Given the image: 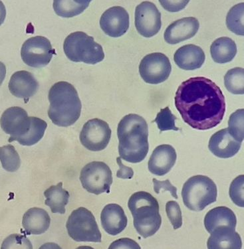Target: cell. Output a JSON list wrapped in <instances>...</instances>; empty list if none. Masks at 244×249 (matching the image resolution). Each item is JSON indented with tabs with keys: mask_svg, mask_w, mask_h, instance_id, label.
<instances>
[{
	"mask_svg": "<svg viewBox=\"0 0 244 249\" xmlns=\"http://www.w3.org/2000/svg\"><path fill=\"white\" fill-rule=\"evenodd\" d=\"M174 103L183 121L199 130L217 126L226 109L221 89L210 79L203 77L184 81L176 92Z\"/></svg>",
	"mask_w": 244,
	"mask_h": 249,
	"instance_id": "obj_1",
	"label": "cell"
},
{
	"mask_svg": "<svg viewBox=\"0 0 244 249\" xmlns=\"http://www.w3.org/2000/svg\"><path fill=\"white\" fill-rule=\"evenodd\" d=\"M120 158L130 163L145 159L149 150V127L142 116L130 114L124 116L117 128Z\"/></svg>",
	"mask_w": 244,
	"mask_h": 249,
	"instance_id": "obj_2",
	"label": "cell"
},
{
	"mask_svg": "<svg viewBox=\"0 0 244 249\" xmlns=\"http://www.w3.org/2000/svg\"><path fill=\"white\" fill-rule=\"evenodd\" d=\"M48 116L54 124L68 127L74 124L81 113V102L74 85L65 81L56 83L49 92Z\"/></svg>",
	"mask_w": 244,
	"mask_h": 249,
	"instance_id": "obj_3",
	"label": "cell"
},
{
	"mask_svg": "<svg viewBox=\"0 0 244 249\" xmlns=\"http://www.w3.org/2000/svg\"><path fill=\"white\" fill-rule=\"evenodd\" d=\"M128 207L133 217L134 228L141 237H152L159 230L162 223L159 205L151 194L134 193L129 200Z\"/></svg>",
	"mask_w": 244,
	"mask_h": 249,
	"instance_id": "obj_4",
	"label": "cell"
},
{
	"mask_svg": "<svg viewBox=\"0 0 244 249\" xmlns=\"http://www.w3.org/2000/svg\"><path fill=\"white\" fill-rule=\"evenodd\" d=\"M63 50L67 57L75 63L95 65L105 58L101 45L92 36L82 32L69 34L63 43Z\"/></svg>",
	"mask_w": 244,
	"mask_h": 249,
	"instance_id": "obj_5",
	"label": "cell"
},
{
	"mask_svg": "<svg viewBox=\"0 0 244 249\" xmlns=\"http://www.w3.org/2000/svg\"><path fill=\"white\" fill-rule=\"evenodd\" d=\"M216 185L210 178L195 176L189 178L183 188L184 204L190 210L201 212L217 199Z\"/></svg>",
	"mask_w": 244,
	"mask_h": 249,
	"instance_id": "obj_6",
	"label": "cell"
},
{
	"mask_svg": "<svg viewBox=\"0 0 244 249\" xmlns=\"http://www.w3.org/2000/svg\"><path fill=\"white\" fill-rule=\"evenodd\" d=\"M66 228L69 237L76 242H101V233L95 218L85 207H79L71 213Z\"/></svg>",
	"mask_w": 244,
	"mask_h": 249,
	"instance_id": "obj_7",
	"label": "cell"
},
{
	"mask_svg": "<svg viewBox=\"0 0 244 249\" xmlns=\"http://www.w3.org/2000/svg\"><path fill=\"white\" fill-rule=\"evenodd\" d=\"M80 181L83 188L91 194H109L113 183L112 172L103 161H92L82 169Z\"/></svg>",
	"mask_w": 244,
	"mask_h": 249,
	"instance_id": "obj_8",
	"label": "cell"
},
{
	"mask_svg": "<svg viewBox=\"0 0 244 249\" xmlns=\"http://www.w3.org/2000/svg\"><path fill=\"white\" fill-rule=\"evenodd\" d=\"M56 50L50 40L43 36H36L26 40L21 50V57L25 64L34 68H41L52 61Z\"/></svg>",
	"mask_w": 244,
	"mask_h": 249,
	"instance_id": "obj_9",
	"label": "cell"
},
{
	"mask_svg": "<svg viewBox=\"0 0 244 249\" xmlns=\"http://www.w3.org/2000/svg\"><path fill=\"white\" fill-rule=\"evenodd\" d=\"M172 71L170 60L161 53L146 55L139 65L140 75L149 84L157 85L167 81Z\"/></svg>",
	"mask_w": 244,
	"mask_h": 249,
	"instance_id": "obj_10",
	"label": "cell"
},
{
	"mask_svg": "<svg viewBox=\"0 0 244 249\" xmlns=\"http://www.w3.org/2000/svg\"><path fill=\"white\" fill-rule=\"evenodd\" d=\"M111 137V130L108 123L99 119L87 121L79 136L81 144L93 152H99L106 148Z\"/></svg>",
	"mask_w": 244,
	"mask_h": 249,
	"instance_id": "obj_11",
	"label": "cell"
},
{
	"mask_svg": "<svg viewBox=\"0 0 244 249\" xmlns=\"http://www.w3.org/2000/svg\"><path fill=\"white\" fill-rule=\"evenodd\" d=\"M1 128L10 135L9 142L18 141L28 133L32 126L31 116L21 107H10L5 110L0 119Z\"/></svg>",
	"mask_w": 244,
	"mask_h": 249,
	"instance_id": "obj_12",
	"label": "cell"
},
{
	"mask_svg": "<svg viewBox=\"0 0 244 249\" xmlns=\"http://www.w3.org/2000/svg\"><path fill=\"white\" fill-rule=\"evenodd\" d=\"M161 26V14L154 3L144 1L136 6L135 27L138 34L152 37L159 32Z\"/></svg>",
	"mask_w": 244,
	"mask_h": 249,
	"instance_id": "obj_13",
	"label": "cell"
},
{
	"mask_svg": "<svg viewBox=\"0 0 244 249\" xmlns=\"http://www.w3.org/2000/svg\"><path fill=\"white\" fill-rule=\"evenodd\" d=\"M130 21L128 12L121 6H114L103 13L100 19V26L107 36L119 37L126 34Z\"/></svg>",
	"mask_w": 244,
	"mask_h": 249,
	"instance_id": "obj_14",
	"label": "cell"
},
{
	"mask_svg": "<svg viewBox=\"0 0 244 249\" xmlns=\"http://www.w3.org/2000/svg\"><path fill=\"white\" fill-rule=\"evenodd\" d=\"M199 28V21L196 18H183L174 21L167 27L164 34V38L169 44H177L194 37Z\"/></svg>",
	"mask_w": 244,
	"mask_h": 249,
	"instance_id": "obj_15",
	"label": "cell"
},
{
	"mask_svg": "<svg viewBox=\"0 0 244 249\" xmlns=\"http://www.w3.org/2000/svg\"><path fill=\"white\" fill-rule=\"evenodd\" d=\"M175 149L169 144L160 145L153 151L148 162V168L154 175L163 176L168 174L175 164Z\"/></svg>",
	"mask_w": 244,
	"mask_h": 249,
	"instance_id": "obj_16",
	"label": "cell"
},
{
	"mask_svg": "<svg viewBox=\"0 0 244 249\" xmlns=\"http://www.w3.org/2000/svg\"><path fill=\"white\" fill-rule=\"evenodd\" d=\"M242 143L229 134L227 128L222 129L211 136L208 148L216 157L230 158L238 153Z\"/></svg>",
	"mask_w": 244,
	"mask_h": 249,
	"instance_id": "obj_17",
	"label": "cell"
},
{
	"mask_svg": "<svg viewBox=\"0 0 244 249\" xmlns=\"http://www.w3.org/2000/svg\"><path fill=\"white\" fill-rule=\"evenodd\" d=\"M8 87L12 95L27 101L36 94L39 83L31 72L19 71L13 74Z\"/></svg>",
	"mask_w": 244,
	"mask_h": 249,
	"instance_id": "obj_18",
	"label": "cell"
},
{
	"mask_svg": "<svg viewBox=\"0 0 244 249\" xmlns=\"http://www.w3.org/2000/svg\"><path fill=\"white\" fill-rule=\"evenodd\" d=\"M101 221L103 230L113 236L123 232L128 223L123 209L115 203H111L104 207L101 212Z\"/></svg>",
	"mask_w": 244,
	"mask_h": 249,
	"instance_id": "obj_19",
	"label": "cell"
},
{
	"mask_svg": "<svg viewBox=\"0 0 244 249\" xmlns=\"http://www.w3.org/2000/svg\"><path fill=\"white\" fill-rule=\"evenodd\" d=\"M204 51L197 45L189 44L180 47L174 54V61L180 69L192 71L200 69L205 63Z\"/></svg>",
	"mask_w": 244,
	"mask_h": 249,
	"instance_id": "obj_20",
	"label": "cell"
},
{
	"mask_svg": "<svg viewBox=\"0 0 244 249\" xmlns=\"http://www.w3.org/2000/svg\"><path fill=\"white\" fill-rule=\"evenodd\" d=\"M210 234L207 242V249H242L241 237L232 228L218 227Z\"/></svg>",
	"mask_w": 244,
	"mask_h": 249,
	"instance_id": "obj_21",
	"label": "cell"
},
{
	"mask_svg": "<svg viewBox=\"0 0 244 249\" xmlns=\"http://www.w3.org/2000/svg\"><path fill=\"white\" fill-rule=\"evenodd\" d=\"M51 218L46 211L38 207L27 210L23 217L22 226L27 234H41L50 228Z\"/></svg>",
	"mask_w": 244,
	"mask_h": 249,
	"instance_id": "obj_22",
	"label": "cell"
},
{
	"mask_svg": "<svg viewBox=\"0 0 244 249\" xmlns=\"http://www.w3.org/2000/svg\"><path fill=\"white\" fill-rule=\"evenodd\" d=\"M237 218L234 212L227 207H215L205 216V226L209 233H212L218 227H228L236 230Z\"/></svg>",
	"mask_w": 244,
	"mask_h": 249,
	"instance_id": "obj_23",
	"label": "cell"
},
{
	"mask_svg": "<svg viewBox=\"0 0 244 249\" xmlns=\"http://www.w3.org/2000/svg\"><path fill=\"white\" fill-rule=\"evenodd\" d=\"M212 59L220 64L232 61L237 54V45L234 40L222 37L215 40L210 47Z\"/></svg>",
	"mask_w": 244,
	"mask_h": 249,
	"instance_id": "obj_24",
	"label": "cell"
},
{
	"mask_svg": "<svg viewBox=\"0 0 244 249\" xmlns=\"http://www.w3.org/2000/svg\"><path fill=\"white\" fill-rule=\"evenodd\" d=\"M45 204L51 209L53 213L64 214L65 206L69 203V192L63 188V183L52 185L45 191Z\"/></svg>",
	"mask_w": 244,
	"mask_h": 249,
	"instance_id": "obj_25",
	"label": "cell"
},
{
	"mask_svg": "<svg viewBox=\"0 0 244 249\" xmlns=\"http://www.w3.org/2000/svg\"><path fill=\"white\" fill-rule=\"evenodd\" d=\"M90 2L91 1H54V9L60 17L72 18L84 12Z\"/></svg>",
	"mask_w": 244,
	"mask_h": 249,
	"instance_id": "obj_26",
	"label": "cell"
},
{
	"mask_svg": "<svg viewBox=\"0 0 244 249\" xmlns=\"http://www.w3.org/2000/svg\"><path fill=\"white\" fill-rule=\"evenodd\" d=\"M31 121L32 126L28 133L18 141L22 146H31L39 142L46 130L47 124L43 120L31 116Z\"/></svg>",
	"mask_w": 244,
	"mask_h": 249,
	"instance_id": "obj_27",
	"label": "cell"
},
{
	"mask_svg": "<svg viewBox=\"0 0 244 249\" xmlns=\"http://www.w3.org/2000/svg\"><path fill=\"white\" fill-rule=\"evenodd\" d=\"M225 88L234 94L244 93V70L243 68L236 67L230 69L225 77Z\"/></svg>",
	"mask_w": 244,
	"mask_h": 249,
	"instance_id": "obj_28",
	"label": "cell"
},
{
	"mask_svg": "<svg viewBox=\"0 0 244 249\" xmlns=\"http://www.w3.org/2000/svg\"><path fill=\"white\" fill-rule=\"evenodd\" d=\"M0 161L3 168L9 172H16L21 165L19 154L11 144L0 147Z\"/></svg>",
	"mask_w": 244,
	"mask_h": 249,
	"instance_id": "obj_29",
	"label": "cell"
},
{
	"mask_svg": "<svg viewBox=\"0 0 244 249\" xmlns=\"http://www.w3.org/2000/svg\"><path fill=\"white\" fill-rule=\"evenodd\" d=\"M227 29L238 36H244V3L234 5L227 13Z\"/></svg>",
	"mask_w": 244,
	"mask_h": 249,
	"instance_id": "obj_30",
	"label": "cell"
},
{
	"mask_svg": "<svg viewBox=\"0 0 244 249\" xmlns=\"http://www.w3.org/2000/svg\"><path fill=\"white\" fill-rule=\"evenodd\" d=\"M244 110L239 109L231 114L228 121V132L229 134L239 142L244 141Z\"/></svg>",
	"mask_w": 244,
	"mask_h": 249,
	"instance_id": "obj_31",
	"label": "cell"
},
{
	"mask_svg": "<svg viewBox=\"0 0 244 249\" xmlns=\"http://www.w3.org/2000/svg\"><path fill=\"white\" fill-rule=\"evenodd\" d=\"M176 116L171 112L169 107L161 109L158 112L154 123L157 124L158 129L160 132L167 130H179L175 125Z\"/></svg>",
	"mask_w": 244,
	"mask_h": 249,
	"instance_id": "obj_32",
	"label": "cell"
},
{
	"mask_svg": "<svg viewBox=\"0 0 244 249\" xmlns=\"http://www.w3.org/2000/svg\"><path fill=\"white\" fill-rule=\"evenodd\" d=\"M1 249H33V245L25 235L12 234L5 238Z\"/></svg>",
	"mask_w": 244,
	"mask_h": 249,
	"instance_id": "obj_33",
	"label": "cell"
},
{
	"mask_svg": "<svg viewBox=\"0 0 244 249\" xmlns=\"http://www.w3.org/2000/svg\"><path fill=\"white\" fill-rule=\"evenodd\" d=\"M244 181L243 175L235 178L229 188V197L233 202L238 206L244 207Z\"/></svg>",
	"mask_w": 244,
	"mask_h": 249,
	"instance_id": "obj_34",
	"label": "cell"
},
{
	"mask_svg": "<svg viewBox=\"0 0 244 249\" xmlns=\"http://www.w3.org/2000/svg\"><path fill=\"white\" fill-rule=\"evenodd\" d=\"M166 212L174 230L180 228L183 225V217L179 204L176 201H169L166 205Z\"/></svg>",
	"mask_w": 244,
	"mask_h": 249,
	"instance_id": "obj_35",
	"label": "cell"
},
{
	"mask_svg": "<svg viewBox=\"0 0 244 249\" xmlns=\"http://www.w3.org/2000/svg\"><path fill=\"white\" fill-rule=\"evenodd\" d=\"M152 182L153 185H154V192L156 194H160L161 190L168 191L173 197L175 198L176 199H178L177 188L171 184L169 179H167L166 181H158L154 178L152 179Z\"/></svg>",
	"mask_w": 244,
	"mask_h": 249,
	"instance_id": "obj_36",
	"label": "cell"
},
{
	"mask_svg": "<svg viewBox=\"0 0 244 249\" xmlns=\"http://www.w3.org/2000/svg\"><path fill=\"white\" fill-rule=\"evenodd\" d=\"M108 249H141V248L134 240L129 238H122L113 242Z\"/></svg>",
	"mask_w": 244,
	"mask_h": 249,
	"instance_id": "obj_37",
	"label": "cell"
},
{
	"mask_svg": "<svg viewBox=\"0 0 244 249\" xmlns=\"http://www.w3.org/2000/svg\"><path fill=\"white\" fill-rule=\"evenodd\" d=\"M162 6L170 12H180L187 6L189 1H160Z\"/></svg>",
	"mask_w": 244,
	"mask_h": 249,
	"instance_id": "obj_38",
	"label": "cell"
},
{
	"mask_svg": "<svg viewBox=\"0 0 244 249\" xmlns=\"http://www.w3.org/2000/svg\"><path fill=\"white\" fill-rule=\"evenodd\" d=\"M116 162L119 165V170L116 173V177L121 178V179H131L134 176L133 170L130 167H127L122 162L121 158L118 157L116 158Z\"/></svg>",
	"mask_w": 244,
	"mask_h": 249,
	"instance_id": "obj_39",
	"label": "cell"
},
{
	"mask_svg": "<svg viewBox=\"0 0 244 249\" xmlns=\"http://www.w3.org/2000/svg\"><path fill=\"white\" fill-rule=\"evenodd\" d=\"M6 17V9L2 1H0V26L4 22Z\"/></svg>",
	"mask_w": 244,
	"mask_h": 249,
	"instance_id": "obj_40",
	"label": "cell"
},
{
	"mask_svg": "<svg viewBox=\"0 0 244 249\" xmlns=\"http://www.w3.org/2000/svg\"><path fill=\"white\" fill-rule=\"evenodd\" d=\"M5 75H6V67L4 63L0 62V86L4 81Z\"/></svg>",
	"mask_w": 244,
	"mask_h": 249,
	"instance_id": "obj_41",
	"label": "cell"
},
{
	"mask_svg": "<svg viewBox=\"0 0 244 249\" xmlns=\"http://www.w3.org/2000/svg\"><path fill=\"white\" fill-rule=\"evenodd\" d=\"M39 249H62L59 245L55 243H47L41 245Z\"/></svg>",
	"mask_w": 244,
	"mask_h": 249,
	"instance_id": "obj_42",
	"label": "cell"
},
{
	"mask_svg": "<svg viewBox=\"0 0 244 249\" xmlns=\"http://www.w3.org/2000/svg\"><path fill=\"white\" fill-rule=\"evenodd\" d=\"M76 249H94L92 247L89 246H81L78 247V248H76Z\"/></svg>",
	"mask_w": 244,
	"mask_h": 249,
	"instance_id": "obj_43",
	"label": "cell"
}]
</instances>
